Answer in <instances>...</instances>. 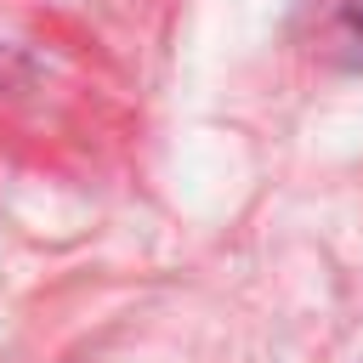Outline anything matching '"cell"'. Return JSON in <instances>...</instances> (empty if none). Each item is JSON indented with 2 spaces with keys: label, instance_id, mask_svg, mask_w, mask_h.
<instances>
[{
  "label": "cell",
  "instance_id": "obj_1",
  "mask_svg": "<svg viewBox=\"0 0 363 363\" xmlns=\"http://www.w3.org/2000/svg\"><path fill=\"white\" fill-rule=\"evenodd\" d=\"M346 40L357 45V62H363V0H346Z\"/></svg>",
  "mask_w": 363,
  "mask_h": 363
}]
</instances>
